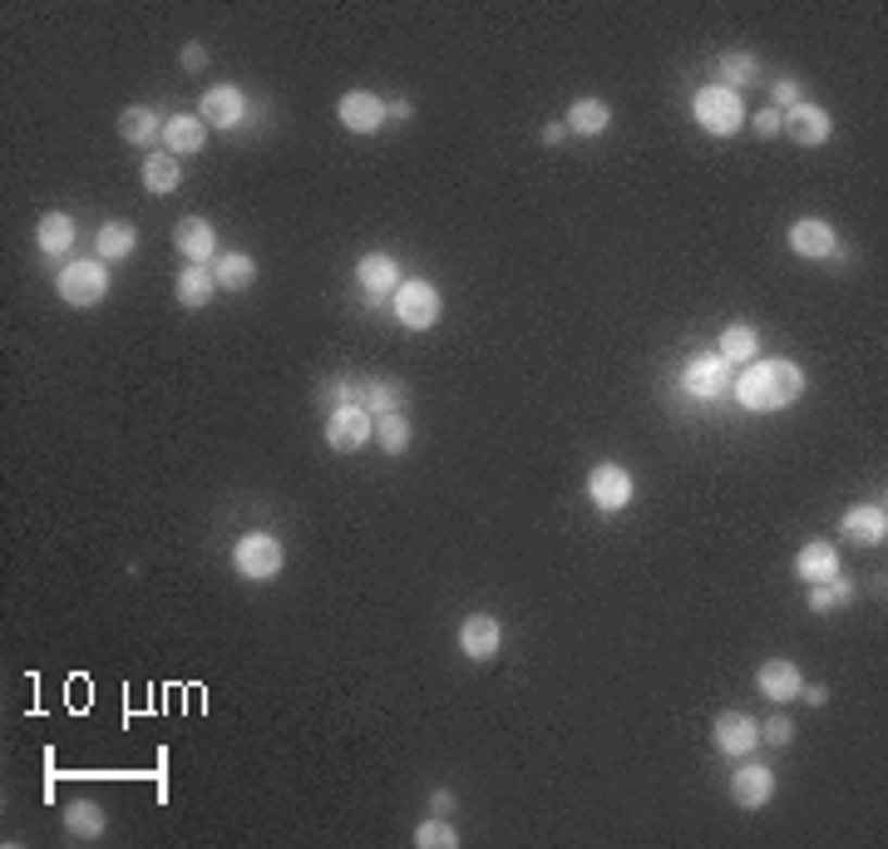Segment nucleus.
<instances>
[{
    "label": "nucleus",
    "instance_id": "f257e3e1",
    "mask_svg": "<svg viewBox=\"0 0 888 849\" xmlns=\"http://www.w3.org/2000/svg\"><path fill=\"white\" fill-rule=\"evenodd\" d=\"M800 390H804V371L795 361H750L736 380V400L746 410H760V415L795 405Z\"/></svg>",
    "mask_w": 888,
    "mask_h": 849
},
{
    "label": "nucleus",
    "instance_id": "f03ea898",
    "mask_svg": "<svg viewBox=\"0 0 888 849\" xmlns=\"http://www.w3.org/2000/svg\"><path fill=\"white\" fill-rule=\"evenodd\" d=\"M691 114L696 124L706 134H716V139H730V134L746 124V104H740L736 89H721V85H706L701 95L691 99Z\"/></svg>",
    "mask_w": 888,
    "mask_h": 849
},
{
    "label": "nucleus",
    "instance_id": "7ed1b4c3",
    "mask_svg": "<svg viewBox=\"0 0 888 849\" xmlns=\"http://www.w3.org/2000/svg\"><path fill=\"white\" fill-rule=\"evenodd\" d=\"M54 291H60L65 307H99V301L109 297V267L99 258L70 262V267H60V277H54Z\"/></svg>",
    "mask_w": 888,
    "mask_h": 849
},
{
    "label": "nucleus",
    "instance_id": "20e7f679",
    "mask_svg": "<svg viewBox=\"0 0 888 849\" xmlns=\"http://www.w3.org/2000/svg\"><path fill=\"white\" fill-rule=\"evenodd\" d=\"M233 569L247 583H267L282 573V544L272 534H242L233 544Z\"/></svg>",
    "mask_w": 888,
    "mask_h": 849
},
{
    "label": "nucleus",
    "instance_id": "39448f33",
    "mask_svg": "<svg viewBox=\"0 0 888 849\" xmlns=\"http://www.w3.org/2000/svg\"><path fill=\"white\" fill-rule=\"evenodd\" d=\"M390 307H396L400 326H410V332H429V326L439 322L435 282H400V287L390 291Z\"/></svg>",
    "mask_w": 888,
    "mask_h": 849
},
{
    "label": "nucleus",
    "instance_id": "423d86ee",
    "mask_svg": "<svg viewBox=\"0 0 888 849\" xmlns=\"http://www.w3.org/2000/svg\"><path fill=\"white\" fill-rule=\"evenodd\" d=\"M365 440H375V415L361 405V400H351V405H336L332 420H326V445H332L336 454H351L361 450Z\"/></svg>",
    "mask_w": 888,
    "mask_h": 849
},
{
    "label": "nucleus",
    "instance_id": "0eeeda50",
    "mask_svg": "<svg viewBox=\"0 0 888 849\" xmlns=\"http://www.w3.org/2000/svg\"><path fill=\"white\" fill-rule=\"evenodd\" d=\"M588 499L602 509V514H617V509L631 504V474L622 464H598L588 474Z\"/></svg>",
    "mask_w": 888,
    "mask_h": 849
},
{
    "label": "nucleus",
    "instance_id": "6e6552de",
    "mask_svg": "<svg viewBox=\"0 0 888 849\" xmlns=\"http://www.w3.org/2000/svg\"><path fill=\"white\" fill-rule=\"evenodd\" d=\"M386 114H390V104L386 99H375L371 89H351V95L336 104V118H341L351 134H375L380 124H386Z\"/></svg>",
    "mask_w": 888,
    "mask_h": 849
},
{
    "label": "nucleus",
    "instance_id": "1a4fd4ad",
    "mask_svg": "<svg viewBox=\"0 0 888 849\" xmlns=\"http://www.w3.org/2000/svg\"><path fill=\"white\" fill-rule=\"evenodd\" d=\"M499 642H503L499 617L470 613L460 623V647H464V657H470V662H493V657H499Z\"/></svg>",
    "mask_w": 888,
    "mask_h": 849
},
{
    "label": "nucleus",
    "instance_id": "9d476101",
    "mask_svg": "<svg viewBox=\"0 0 888 849\" xmlns=\"http://www.w3.org/2000/svg\"><path fill=\"white\" fill-rule=\"evenodd\" d=\"M198 109H203L208 129H237V124H242V114H247V95L237 85H213Z\"/></svg>",
    "mask_w": 888,
    "mask_h": 849
},
{
    "label": "nucleus",
    "instance_id": "9b49d317",
    "mask_svg": "<svg viewBox=\"0 0 888 849\" xmlns=\"http://www.w3.org/2000/svg\"><path fill=\"white\" fill-rule=\"evenodd\" d=\"M780 129L790 134L800 149H814V143L829 139V114H824L820 104H804V99H800L795 109H785V114H780Z\"/></svg>",
    "mask_w": 888,
    "mask_h": 849
},
{
    "label": "nucleus",
    "instance_id": "f8f14e48",
    "mask_svg": "<svg viewBox=\"0 0 888 849\" xmlns=\"http://www.w3.org/2000/svg\"><path fill=\"white\" fill-rule=\"evenodd\" d=\"M173 242H178V252L188 262H198V267L217 262V233L208 217H183V223L173 227Z\"/></svg>",
    "mask_w": 888,
    "mask_h": 849
},
{
    "label": "nucleus",
    "instance_id": "ddd939ff",
    "mask_svg": "<svg viewBox=\"0 0 888 849\" xmlns=\"http://www.w3.org/2000/svg\"><path fill=\"white\" fill-rule=\"evenodd\" d=\"M716 746L726 756H746L760 746V721L746 716V711H721L716 716Z\"/></svg>",
    "mask_w": 888,
    "mask_h": 849
},
{
    "label": "nucleus",
    "instance_id": "4468645a",
    "mask_svg": "<svg viewBox=\"0 0 888 849\" xmlns=\"http://www.w3.org/2000/svg\"><path fill=\"white\" fill-rule=\"evenodd\" d=\"M730 796H736V806L760 810L775 796V771L771 765H740V771L730 775Z\"/></svg>",
    "mask_w": 888,
    "mask_h": 849
},
{
    "label": "nucleus",
    "instance_id": "2eb2a0df",
    "mask_svg": "<svg viewBox=\"0 0 888 849\" xmlns=\"http://www.w3.org/2000/svg\"><path fill=\"white\" fill-rule=\"evenodd\" d=\"M730 386V366L721 361L716 351L711 355H696L691 366H686V390H691L696 400H711V396H721V390Z\"/></svg>",
    "mask_w": 888,
    "mask_h": 849
},
{
    "label": "nucleus",
    "instance_id": "dca6fc26",
    "mask_svg": "<svg viewBox=\"0 0 888 849\" xmlns=\"http://www.w3.org/2000/svg\"><path fill=\"white\" fill-rule=\"evenodd\" d=\"M845 538L849 544H859V549H874V544H884L888 538V514L884 504H859L845 514Z\"/></svg>",
    "mask_w": 888,
    "mask_h": 849
},
{
    "label": "nucleus",
    "instance_id": "f3484780",
    "mask_svg": "<svg viewBox=\"0 0 888 849\" xmlns=\"http://www.w3.org/2000/svg\"><path fill=\"white\" fill-rule=\"evenodd\" d=\"M790 248L800 252V258H835L839 242H835V227L820 223V217H800V223H790Z\"/></svg>",
    "mask_w": 888,
    "mask_h": 849
},
{
    "label": "nucleus",
    "instance_id": "a211bd4d",
    "mask_svg": "<svg viewBox=\"0 0 888 849\" xmlns=\"http://www.w3.org/2000/svg\"><path fill=\"white\" fill-rule=\"evenodd\" d=\"M355 282H361L371 297H386V291H396V287H400L396 258H386V252H365V258L355 262Z\"/></svg>",
    "mask_w": 888,
    "mask_h": 849
},
{
    "label": "nucleus",
    "instance_id": "6ab92c4d",
    "mask_svg": "<svg viewBox=\"0 0 888 849\" xmlns=\"http://www.w3.org/2000/svg\"><path fill=\"white\" fill-rule=\"evenodd\" d=\"M217 291V277L208 267H183L178 282H173V297H178V307H188V312H203L208 301H213Z\"/></svg>",
    "mask_w": 888,
    "mask_h": 849
},
{
    "label": "nucleus",
    "instance_id": "aec40b11",
    "mask_svg": "<svg viewBox=\"0 0 888 849\" xmlns=\"http://www.w3.org/2000/svg\"><path fill=\"white\" fill-rule=\"evenodd\" d=\"M35 248H40L45 258H65V252L75 248V223H70V213H45L40 223H35Z\"/></svg>",
    "mask_w": 888,
    "mask_h": 849
},
{
    "label": "nucleus",
    "instance_id": "412c9836",
    "mask_svg": "<svg viewBox=\"0 0 888 849\" xmlns=\"http://www.w3.org/2000/svg\"><path fill=\"white\" fill-rule=\"evenodd\" d=\"M800 687H804L800 666L785 662V657H775V662L760 666V691H765L771 701H795V697H800Z\"/></svg>",
    "mask_w": 888,
    "mask_h": 849
},
{
    "label": "nucleus",
    "instance_id": "4be33fe9",
    "mask_svg": "<svg viewBox=\"0 0 888 849\" xmlns=\"http://www.w3.org/2000/svg\"><path fill=\"white\" fill-rule=\"evenodd\" d=\"M163 143H168V153H198L208 143V124L198 114H173L163 124Z\"/></svg>",
    "mask_w": 888,
    "mask_h": 849
},
{
    "label": "nucleus",
    "instance_id": "5701e85b",
    "mask_svg": "<svg viewBox=\"0 0 888 849\" xmlns=\"http://www.w3.org/2000/svg\"><path fill=\"white\" fill-rule=\"evenodd\" d=\"M795 573H800V583H824V578H835L839 573V553H835V544H804L800 549V559H795Z\"/></svg>",
    "mask_w": 888,
    "mask_h": 849
},
{
    "label": "nucleus",
    "instance_id": "b1692460",
    "mask_svg": "<svg viewBox=\"0 0 888 849\" xmlns=\"http://www.w3.org/2000/svg\"><path fill=\"white\" fill-rule=\"evenodd\" d=\"M213 277H217V287H227V291H247L258 282V262L247 258V252H223V258L213 262Z\"/></svg>",
    "mask_w": 888,
    "mask_h": 849
},
{
    "label": "nucleus",
    "instance_id": "393cba45",
    "mask_svg": "<svg viewBox=\"0 0 888 849\" xmlns=\"http://www.w3.org/2000/svg\"><path fill=\"white\" fill-rule=\"evenodd\" d=\"M118 134L134 143V149H143V143H153V139H163V124L153 118V109H143V104H129L124 114H118Z\"/></svg>",
    "mask_w": 888,
    "mask_h": 849
},
{
    "label": "nucleus",
    "instance_id": "a878e982",
    "mask_svg": "<svg viewBox=\"0 0 888 849\" xmlns=\"http://www.w3.org/2000/svg\"><path fill=\"white\" fill-rule=\"evenodd\" d=\"M134 248H139V233H134L129 223H104V227L95 233V252H99V262L129 258Z\"/></svg>",
    "mask_w": 888,
    "mask_h": 849
},
{
    "label": "nucleus",
    "instance_id": "bb28decb",
    "mask_svg": "<svg viewBox=\"0 0 888 849\" xmlns=\"http://www.w3.org/2000/svg\"><path fill=\"white\" fill-rule=\"evenodd\" d=\"M750 79H760V60H755V54L730 50V54H721V60H716V85L721 89H740V85H750Z\"/></svg>",
    "mask_w": 888,
    "mask_h": 849
},
{
    "label": "nucleus",
    "instance_id": "cd10ccee",
    "mask_svg": "<svg viewBox=\"0 0 888 849\" xmlns=\"http://www.w3.org/2000/svg\"><path fill=\"white\" fill-rule=\"evenodd\" d=\"M608 124H612V109L602 104V99H578V104L567 109V129L573 134H588L592 139V134H602Z\"/></svg>",
    "mask_w": 888,
    "mask_h": 849
},
{
    "label": "nucleus",
    "instance_id": "c85d7f7f",
    "mask_svg": "<svg viewBox=\"0 0 888 849\" xmlns=\"http://www.w3.org/2000/svg\"><path fill=\"white\" fill-rule=\"evenodd\" d=\"M178 184H183L178 159H173V153H149V163H143V188H149V193H173Z\"/></svg>",
    "mask_w": 888,
    "mask_h": 849
},
{
    "label": "nucleus",
    "instance_id": "c756f323",
    "mask_svg": "<svg viewBox=\"0 0 888 849\" xmlns=\"http://www.w3.org/2000/svg\"><path fill=\"white\" fill-rule=\"evenodd\" d=\"M375 440H380V450L386 454H405L410 450V425L400 410H390V415H375Z\"/></svg>",
    "mask_w": 888,
    "mask_h": 849
},
{
    "label": "nucleus",
    "instance_id": "7c9ffc66",
    "mask_svg": "<svg viewBox=\"0 0 888 849\" xmlns=\"http://www.w3.org/2000/svg\"><path fill=\"white\" fill-rule=\"evenodd\" d=\"M755 346H760V336L750 332V326H726V332H721V351L716 355L730 366V361H750V355H755Z\"/></svg>",
    "mask_w": 888,
    "mask_h": 849
},
{
    "label": "nucleus",
    "instance_id": "2f4dec72",
    "mask_svg": "<svg viewBox=\"0 0 888 849\" xmlns=\"http://www.w3.org/2000/svg\"><path fill=\"white\" fill-rule=\"evenodd\" d=\"M854 598V583H845L835 573V578H824V583H810V608L814 613H829V608H839V602Z\"/></svg>",
    "mask_w": 888,
    "mask_h": 849
},
{
    "label": "nucleus",
    "instance_id": "473e14b6",
    "mask_svg": "<svg viewBox=\"0 0 888 849\" xmlns=\"http://www.w3.org/2000/svg\"><path fill=\"white\" fill-rule=\"evenodd\" d=\"M65 825L75 829V835H89V839H95L99 829H104V810H99L95 800H75V806L65 810Z\"/></svg>",
    "mask_w": 888,
    "mask_h": 849
},
{
    "label": "nucleus",
    "instance_id": "72a5a7b5",
    "mask_svg": "<svg viewBox=\"0 0 888 849\" xmlns=\"http://www.w3.org/2000/svg\"><path fill=\"white\" fill-rule=\"evenodd\" d=\"M400 400H405V386H396V380H375V386L365 390L361 405L371 410V415H390V410H400Z\"/></svg>",
    "mask_w": 888,
    "mask_h": 849
},
{
    "label": "nucleus",
    "instance_id": "f704fd0d",
    "mask_svg": "<svg viewBox=\"0 0 888 849\" xmlns=\"http://www.w3.org/2000/svg\"><path fill=\"white\" fill-rule=\"evenodd\" d=\"M415 845L420 849H454L460 835H454V825H445V820H425V825L415 829Z\"/></svg>",
    "mask_w": 888,
    "mask_h": 849
},
{
    "label": "nucleus",
    "instance_id": "c9c22d12",
    "mask_svg": "<svg viewBox=\"0 0 888 849\" xmlns=\"http://www.w3.org/2000/svg\"><path fill=\"white\" fill-rule=\"evenodd\" d=\"M790 736H795L790 716H771L765 726H760V741H771V746H790Z\"/></svg>",
    "mask_w": 888,
    "mask_h": 849
},
{
    "label": "nucleus",
    "instance_id": "e433bc0d",
    "mask_svg": "<svg viewBox=\"0 0 888 849\" xmlns=\"http://www.w3.org/2000/svg\"><path fill=\"white\" fill-rule=\"evenodd\" d=\"M755 134H760V139H775V134H780V109H760V114H755Z\"/></svg>",
    "mask_w": 888,
    "mask_h": 849
},
{
    "label": "nucleus",
    "instance_id": "4c0bfd02",
    "mask_svg": "<svg viewBox=\"0 0 888 849\" xmlns=\"http://www.w3.org/2000/svg\"><path fill=\"white\" fill-rule=\"evenodd\" d=\"M771 95H775V109H795V104H800V85H795V79H780Z\"/></svg>",
    "mask_w": 888,
    "mask_h": 849
},
{
    "label": "nucleus",
    "instance_id": "58836bf2",
    "mask_svg": "<svg viewBox=\"0 0 888 849\" xmlns=\"http://www.w3.org/2000/svg\"><path fill=\"white\" fill-rule=\"evenodd\" d=\"M203 65H208L203 45H183V70H203Z\"/></svg>",
    "mask_w": 888,
    "mask_h": 849
},
{
    "label": "nucleus",
    "instance_id": "ea45409f",
    "mask_svg": "<svg viewBox=\"0 0 888 849\" xmlns=\"http://www.w3.org/2000/svg\"><path fill=\"white\" fill-rule=\"evenodd\" d=\"M804 701H810V707H824V701H829V691H824V687H804Z\"/></svg>",
    "mask_w": 888,
    "mask_h": 849
},
{
    "label": "nucleus",
    "instance_id": "a19ab883",
    "mask_svg": "<svg viewBox=\"0 0 888 849\" xmlns=\"http://www.w3.org/2000/svg\"><path fill=\"white\" fill-rule=\"evenodd\" d=\"M429 806H435V810H450L454 796H450V790H435V796H429Z\"/></svg>",
    "mask_w": 888,
    "mask_h": 849
},
{
    "label": "nucleus",
    "instance_id": "79ce46f5",
    "mask_svg": "<svg viewBox=\"0 0 888 849\" xmlns=\"http://www.w3.org/2000/svg\"><path fill=\"white\" fill-rule=\"evenodd\" d=\"M543 143H563V124H548V129H543Z\"/></svg>",
    "mask_w": 888,
    "mask_h": 849
}]
</instances>
